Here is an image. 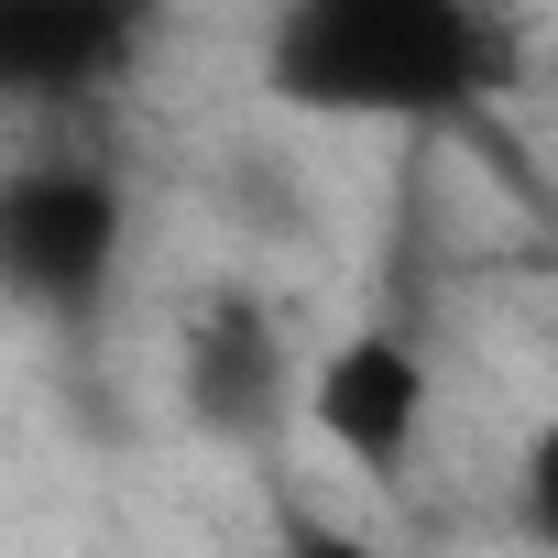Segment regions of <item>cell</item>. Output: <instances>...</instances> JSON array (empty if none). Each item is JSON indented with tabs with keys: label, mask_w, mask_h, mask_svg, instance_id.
<instances>
[{
	"label": "cell",
	"mask_w": 558,
	"mask_h": 558,
	"mask_svg": "<svg viewBox=\"0 0 558 558\" xmlns=\"http://www.w3.org/2000/svg\"><path fill=\"white\" fill-rule=\"evenodd\" d=\"M296 416L318 427V449L340 471H362L373 493H405L416 460H427V427H438V362L405 318H362L329 351H307Z\"/></svg>",
	"instance_id": "3957f363"
},
{
	"label": "cell",
	"mask_w": 558,
	"mask_h": 558,
	"mask_svg": "<svg viewBox=\"0 0 558 558\" xmlns=\"http://www.w3.org/2000/svg\"><path fill=\"white\" fill-rule=\"evenodd\" d=\"M252 77L340 132H471L514 88V34L493 0H274Z\"/></svg>",
	"instance_id": "6da1fadb"
},
{
	"label": "cell",
	"mask_w": 558,
	"mask_h": 558,
	"mask_svg": "<svg viewBox=\"0 0 558 558\" xmlns=\"http://www.w3.org/2000/svg\"><path fill=\"white\" fill-rule=\"evenodd\" d=\"M274 558H395L384 536H362V525H329V514H296L286 536H274Z\"/></svg>",
	"instance_id": "8992f818"
},
{
	"label": "cell",
	"mask_w": 558,
	"mask_h": 558,
	"mask_svg": "<svg viewBox=\"0 0 558 558\" xmlns=\"http://www.w3.org/2000/svg\"><path fill=\"white\" fill-rule=\"evenodd\" d=\"M165 45V0H0V110L88 121Z\"/></svg>",
	"instance_id": "277c9868"
},
{
	"label": "cell",
	"mask_w": 558,
	"mask_h": 558,
	"mask_svg": "<svg viewBox=\"0 0 558 558\" xmlns=\"http://www.w3.org/2000/svg\"><path fill=\"white\" fill-rule=\"evenodd\" d=\"M175 362H186V416L208 438L263 449V438L296 427V373L307 362H296V329H286V307H274L263 286H208L186 307Z\"/></svg>",
	"instance_id": "5b68a950"
},
{
	"label": "cell",
	"mask_w": 558,
	"mask_h": 558,
	"mask_svg": "<svg viewBox=\"0 0 558 558\" xmlns=\"http://www.w3.org/2000/svg\"><path fill=\"white\" fill-rule=\"evenodd\" d=\"M132 263V186L110 154H12L0 165V307L45 329H99Z\"/></svg>",
	"instance_id": "7a4b0ae2"
}]
</instances>
